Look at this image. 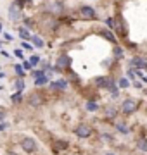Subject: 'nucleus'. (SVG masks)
Returning a JSON list of instances; mask_svg holds the SVG:
<instances>
[{"instance_id":"21","label":"nucleus","mask_w":147,"mask_h":155,"mask_svg":"<svg viewBox=\"0 0 147 155\" xmlns=\"http://www.w3.org/2000/svg\"><path fill=\"white\" fill-rule=\"evenodd\" d=\"M87 109H88V110H97V105L94 102H88V104H87Z\"/></svg>"},{"instance_id":"8","label":"nucleus","mask_w":147,"mask_h":155,"mask_svg":"<svg viewBox=\"0 0 147 155\" xmlns=\"http://www.w3.org/2000/svg\"><path fill=\"white\" fill-rule=\"evenodd\" d=\"M19 36H21L23 40H31V35H29V31H28L26 28H21V29H19Z\"/></svg>"},{"instance_id":"25","label":"nucleus","mask_w":147,"mask_h":155,"mask_svg":"<svg viewBox=\"0 0 147 155\" xmlns=\"http://www.w3.org/2000/svg\"><path fill=\"white\" fill-rule=\"evenodd\" d=\"M5 127H7V124H5V122H0V131H4Z\"/></svg>"},{"instance_id":"20","label":"nucleus","mask_w":147,"mask_h":155,"mask_svg":"<svg viewBox=\"0 0 147 155\" xmlns=\"http://www.w3.org/2000/svg\"><path fill=\"white\" fill-rule=\"evenodd\" d=\"M126 86H128V79H119V88H126Z\"/></svg>"},{"instance_id":"16","label":"nucleus","mask_w":147,"mask_h":155,"mask_svg":"<svg viewBox=\"0 0 147 155\" xmlns=\"http://www.w3.org/2000/svg\"><path fill=\"white\" fill-rule=\"evenodd\" d=\"M21 100H23V97H21V91H17L16 95H12V102H14V104H19Z\"/></svg>"},{"instance_id":"1","label":"nucleus","mask_w":147,"mask_h":155,"mask_svg":"<svg viewBox=\"0 0 147 155\" xmlns=\"http://www.w3.org/2000/svg\"><path fill=\"white\" fill-rule=\"evenodd\" d=\"M21 148L26 152V153H35L36 152V141L33 138H29V136H24L21 140Z\"/></svg>"},{"instance_id":"26","label":"nucleus","mask_w":147,"mask_h":155,"mask_svg":"<svg viewBox=\"0 0 147 155\" xmlns=\"http://www.w3.org/2000/svg\"><path fill=\"white\" fill-rule=\"evenodd\" d=\"M16 55L19 57V59H23V52H21V50H16Z\"/></svg>"},{"instance_id":"12","label":"nucleus","mask_w":147,"mask_h":155,"mask_svg":"<svg viewBox=\"0 0 147 155\" xmlns=\"http://www.w3.org/2000/svg\"><path fill=\"white\" fill-rule=\"evenodd\" d=\"M47 81H49V79H47V76H43V74H42V76H38L36 79H35V84H38V86H40V84H45Z\"/></svg>"},{"instance_id":"18","label":"nucleus","mask_w":147,"mask_h":155,"mask_svg":"<svg viewBox=\"0 0 147 155\" xmlns=\"http://www.w3.org/2000/svg\"><path fill=\"white\" fill-rule=\"evenodd\" d=\"M14 71L17 72V76H21V78L24 76V72H23V67L19 66V64H17V66H14Z\"/></svg>"},{"instance_id":"2","label":"nucleus","mask_w":147,"mask_h":155,"mask_svg":"<svg viewBox=\"0 0 147 155\" xmlns=\"http://www.w3.org/2000/svg\"><path fill=\"white\" fill-rule=\"evenodd\" d=\"M74 133H76V136H80V138H88L92 134V127L87 126V124H80V126L74 129Z\"/></svg>"},{"instance_id":"7","label":"nucleus","mask_w":147,"mask_h":155,"mask_svg":"<svg viewBox=\"0 0 147 155\" xmlns=\"http://www.w3.org/2000/svg\"><path fill=\"white\" fill-rule=\"evenodd\" d=\"M95 83H97V86H106V88H109V84L113 83V81L108 79V78H97Z\"/></svg>"},{"instance_id":"10","label":"nucleus","mask_w":147,"mask_h":155,"mask_svg":"<svg viewBox=\"0 0 147 155\" xmlns=\"http://www.w3.org/2000/svg\"><path fill=\"white\" fill-rule=\"evenodd\" d=\"M40 97L38 95H31V97H29V104H31V105L33 107H36V105H40Z\"/></svg>"},{"instance_id":"15","label":"nucleus","mask_w":147,"mask_h":155,"mask_svg":"<svg viewBox=\"0 0 147 155\" xmlns=\"http://www.w3.org/2000/svg\"><path fill=\"white\" fill-rule=\"evenodd\" d=\"M16 90H17V91H23V90H24V81H23V79H17V81H16Z\"/></svg>"},{"instance_id":"19","label":"nucleus","mask_w":147,"mask_h":155,"mask_svg":"<svg viewBox=\"0 0 147 155\" xmlns=\"http://www.w3.org/2000/svg\"><path fill=\"white\" fill-rule=\"evenodd\" d=\"M118 131H119V133H125V134H126V133H128V127L125 126V124H118Z\"/></svg>"},{"instance_id":"23","label":"nucleus","mask_w":147,"mask_h":155,"mask_svg":"<svg viewBox=\"0 0 147 155\" xmlns=\"http://www.w3.org/2000/svg\"><path fill=\"white\" fill-rule=\"evenodd\" d=\"M23 47H24V48H26V50H31V48H33V47H31V45H29V43H26V41H24V43H23Z\"/></svg>"},{"instance_id":"27","label":"nucleus","mask_w":147,"mask_h":155,"mask_svg":"<svg viewBox=\"0 0 147 155\" xmlns=\"http://www.w3.org/2000/svg\"><path fill=\"white\" fill-rule=\"evenodd\" d=\"M0 122H4V112H0Z\"/></svg>"},{"instance_id":"6","label":"nucleus","mask_w":147,"mask_h":155,"mask_svg":"<svg viewBox=\"0 0 147 155\" xmlns=\"http://www.w3.org/2000/svg\"><path fill=\"white\" fill-rule=\"evenodd\" d=\"M52 88H56V90H66V88H68V83H66L64 79H59V81H54V83H52Z\"/></svg>"},{"instance_id":"13","label":"nucleus","mask_w":147,"mask_h":155,"mask_svg":"<svg viewBox=\"0 0 147 155\" xmlns=\"http://www.w3.org/2000/svg\"><path fill=\"white\" fill-rule=\"evenodd\" d=\"M137 147H138L140 150H144V152H147V140H138Z\"/></svg>"},{"instance_id":"28","label":"nucleus","mask_w":147,"mask_h":155,"mask_svg":"<svg viewBox=\"0 0 147 155\" xmlns=\"http://www.w3.org/2000/svg\"><path fill=\"white\" fill-rule=\"evenodd\" d=\"M106 155H114V153H111V152H109V153H106Z\"/></svg>"},{"instance_id":"5","label":"nucleus","mask_w":147,"mask_h":155,"mask_svg":"<svg viewBox=\"0 0 147 155\" xmlns=\"http://www.w3.org/2000/svg\"><path fill=\"white\" fill-rule=\"evenodd\" d=\"M80 14H81L83 19H94V17H95V11H94L92 7H88V5L81 7V9H80Z\"/></svg>"},{"instance_id":"14","label":"nucleus","mask_w":147,"mask_h":155,"mask_svg":"<svg viewBox=\"0 0 147 155\" xmlns=\"http://www.w3.org/2000/svg\"><path fill=\"white\" fill-rule=\"evenodd\" d=\"M106 116H108V117H114V116H116V109H114V107H108V109H106Z\"/></svg>"},{"instance_id":"11","label":"nucleus","mask_w":147,"mask_h":155,"mask_svg":"<svg viewBox=\"0 0 147 155\" xmlns=\"http://www.w3.org/2000/svg\"><path fill=\"white\" fill-rule=\"evenodd\" d=\"M31 41H33V45H36L38 48H42V47H43V40L38 38V36H31Z\"/></svg>"},{"instance_id":"4","label":"nucleus","mask_w":147,"mask_h":155,"mask_svg":"<svg viewBox=\"0 0 147 155\" xmlns=\"http://www.w3.org/2000/svg\"><path fill=\"white\" fill-rule=\"evenodd\" d=\"M137 110V102L135 100H125L123 102V112L125 114H132Z\"/></svg>"},{"instance_id":"24","label":"nucleus","mask_w":147,"mask_h":155,"mask_svg":"<svg viewBox=\"0 0 147 155\" xmlns=\"http://www.w3.org/2000/svg\"><path fill=\"white\" fill-rule=\"evenodd\" d=\"M106 22H108V26H111V28H113V26H114V21H113V19H108V21H106Z\"/></svg>"},{"instance_id":"22","label":"nucleus","mask_w":147,"mask_h":155,"mask_svg":"<svg viewBox=\"0 0 147 155\" xmlns=\"http://www.w3.org/2000/svg\"><path fill=\"white\" fill-rule=\"evenodd\" d=\"M104 36H106V38H109L111 41H116V40H114V36H113L111 33H109V31H104Z\"/></svg>"},{"instance_id":"9","label":"nucleus","mask_w":147,"mask_h":155,"mask_svg":"<svg viewBox=\"0 0 147 155\" xmlns=\"http://www.w3.org/2000/svg\"><path fill=\"white\" fill-rule=\"evenodd\" d=\"M57 66H59V67H68L69 66V59H68V57H59Z\"/></svg>"},{"instance_id":"3","label":"nucleus","mask_w":147,"mask_h":155,"mask_svg":"<svg viewBox=\"0 0 147 155\" xmlns=\"http://www.w3.org/2000/svg\"><path fill=\"white\" fill-rule=\"evenodd\" d=\"M9 17H11V21H19L21 19V7L17 4H12L9 7Z\"/></svg>"},{"instance_id":"17","label":"nucleus","mask_w":147,"mask_h":155,"mask_svg":"<svg viewBox=\"0 0 147 155\" xmlns=\"http://www.w3.org/2000/svg\"><path fill=\"white\" fill-rule=\"evenodd\" d=\"M38 62H40V57L38 55H33L31 59H29V66H36Z\"/></svg>"}]
</instances>
